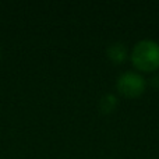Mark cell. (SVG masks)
I'll list each match as a JSON object with an SVG mask.
<instances>
[{"instance_id":"1","label":"cell","mask_w":159,"mask_h":159,"mask_svg":"<svg viewBox=\"0 0 159 159\" xmlns=\"http://www.w3.org/2000/svg\"><path fill=\"white\" fill-rule=\"evenodd\" d=\"M133 66L144 73L159 70V43L152 39H143L134 45L130 55Z\"/></svg>"},{"instance_id":"2","label":"cell","mask_w":159,"mask_h":159,"mask_svg":"<svg viewBox=\"0 0 159 159\" xmlns=\"http://www.w3.org/2000/svg\"><path fill=\"white\" fill-rule=\"evenodd\" d=\"M116 89L124 98L134 99L141 96L147 89V81L137 71H124L116 81Z\"/></svg>"},{"instance_id":"3","label":"cell","mask_w":159,"mask_h":159,"mask_svg":"<svg viewBox=\"0 0 159 159\" xmlns=\"http://www.w3.org/2000/svg\"><path fill=\"white\" fill-rule=\"evenodd\" d=\"M106 55L112 63L121 64L129 57V50H127L124 43H121V42H115V43H110L109 46H107Z\"/></svg>"},{"instance_id":"4","label":"cell","mask_w":159,"mask_h":159,"mask_svg":"<svg viewBox=\"0 0 159 159\" xmlns=\"http://www.w3.org/2000/svg\"><path fill=\"white\" fill-rule=\"evenodd\" d=\"M117 103H119L117 96L115 93H105L101 98V101H99V109H101L102 113L109 115L117 107Z\"/></svg>"},{"instance_id":"5","label":"cell","mask_w":159,"mask_h":159,"mask_svg":"<svg viewBox=\"0 0 159 159\" xmlns=\"http://www.w3.org/2000/svg\"><path fill=\"white\" fill-rule=\"evenodd\" d=\"M149 84L155 88V89H159V73H155L154 75L149 80Z\"/></svg>"},{"instance_id":"6","label":"cell","mask_w":159,"mask_h":159,"mask_svg":"<svg viewBox=\"0 0 159 159\" xmlns=\"http://www.w3.org/2000/svg\"><path fill=\"white\" fill-rule=\"evenodd\" d=\"M0 59H2V49H0Z\"/></svg>"}]
</instances>
